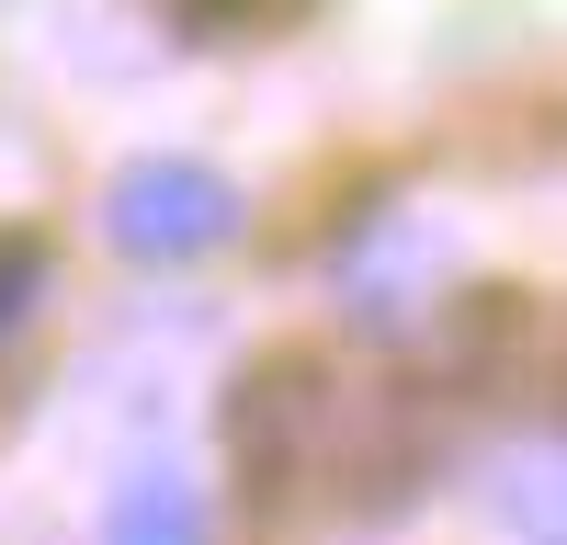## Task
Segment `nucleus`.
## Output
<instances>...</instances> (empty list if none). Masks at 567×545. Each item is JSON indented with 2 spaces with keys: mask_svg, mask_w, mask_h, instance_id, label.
Returning <instances> with one entry per match:
<instances>
[{
  "mask_svg": "<svg viewBox=\"0 0 567 545\" xmlns=\"http://www.w3.org/2000/svg\"><path fill=\"white\" fill-rule=\"evenodd\" d=\"M103 239L125 261H205L239 239V182L205 160H125L103 194Z\"/></svg>",
  "mask_w": 567,
  "mask_h": 545,
  "instance_id": "f257e3e1",
  "label": "nucleus"
},
{
  "mask_svg": "<svg viewBox=\"0 0 567 545\" xmlns=\"http://www.w3.org/2000/svg\"><path fill=\"white\" fill-rule=\"evenodd\" d=\"M318 409H329V376H318V352H272L261 376L227 398V454H239V477L284 489L307 466V443H318Z\"/></svg>",
  "mask_w": 567,
  "mask_h": 545,
  "instance_id": "f03ea898",
  "label": "nucleus"
},
{
  "mask_svg": "<svg viewBox=\"0 0 567 545\" xmlns=\"http://www.w3.org/2000/svg\"><path fill=\"white\" fill-rule=\"evenodd\" d=\"M205 477L182 466H136L114 500H103V545H205Z\"/></svg>",
  "mask_w": 567,
  "mask_h": 545,
  "instance_id": "7ed1b4c3",
  "label": "nucleus"
},
{
  "mask_svg": "<svg viewBox=\"0 0 567 545\" xmlns=\"http://www.w3.org/2000/svg\"><path fill=\"white\" fill-rule=\"evenodd\" d=\"M488 512H511L523 545H556V454H523V466L488 489Z\"/></svg>",
  "mask_w": 567,
  "mask_h": 545,
  "instance_id": "20e7f679",
  "label": "nucleus"
},
{
  "mask_svg": "<svg viewBox=\"0 0 567 545\" xmlns=\"http://www.w3.org/2000/svg\"><path fill=\"white\" fill-rule=\"evenodd\" d=\"M34 296H45V250L34 239H0V341L34 318Z\"/></svg>",
  "mask_w": 567,
  "mask_h": 545,
  "instance_id": "39448f33",
  "label": "nucleus"
}]
</instances>
